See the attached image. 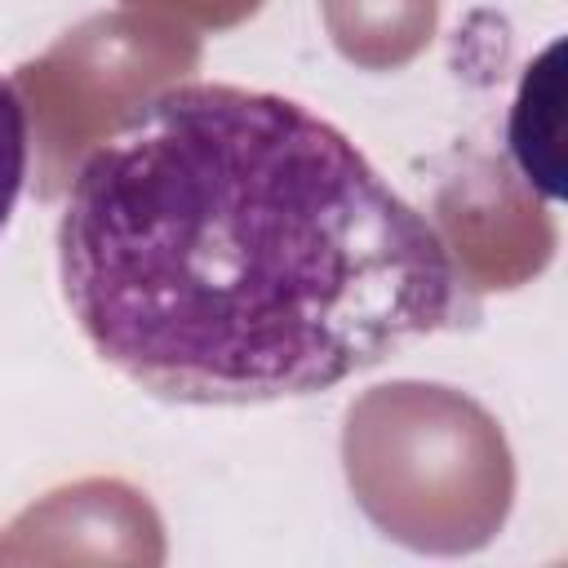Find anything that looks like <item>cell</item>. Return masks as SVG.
<instances>
[{"mask_svg": "<svg viewBox=\"0 0 568 568\" xmlns=\"http://www.w3.org/2000/svg\"><path fill=\"white\" fill-rule=\"evenodd\" d=\"M27 182V106L18 89L0 75V235L18 209Z\"/></svg>", "mask_w": 568, "mask_h": 568, "instance_id": "cell-2", "label": "cell"}, {"mask_svg": "<svg viewBox=\"0 0 568 568\" xmlns=\"http://www.w3.org/2000/svg\"><path fill=\"white\" fill-rule=\"evenodd\" d=\"M58 284L89 346L178 404H271L457 315L426 213L311 106L222 80L138 102L75 169Z\"/></svg>", "mask_w": 568, "mask_h": 568, "instance_id": "cell-1", "label": "cell"}]
</instances>
